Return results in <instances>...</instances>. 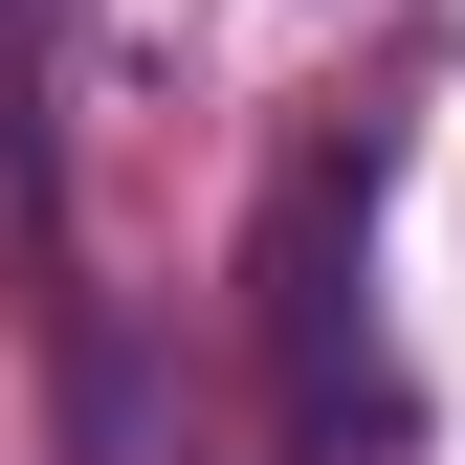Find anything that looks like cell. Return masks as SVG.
<instances>
[{"label":"cell","instance_id":"obj_1","mask_svg":"<svg viewBox=\"0 0 465 465\" xmlns=\"http://www.w3.org/2000/svg\"><path fill=\"white\" fill-rule=\"evenodd\" d=\"M355 222H377V178L355 155H288V200H266V399H288V443L311 465H355L377 421H399V377H377V311H355Z\"/></svg>","mask_w":465,"mask_h":465}]
</instances>
